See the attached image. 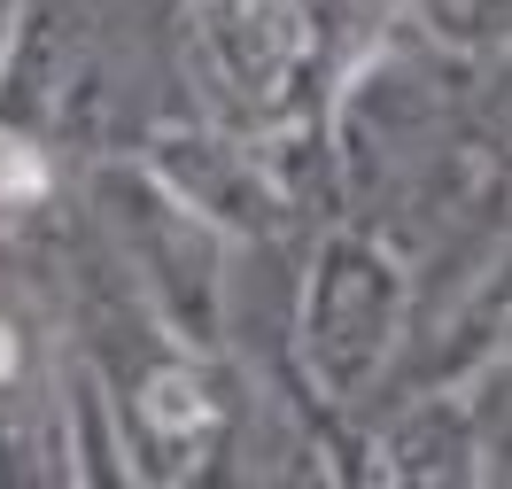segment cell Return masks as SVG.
I'll list each match as a JSON object with an SVG mask.
<instances>
[{
  "instance_id": "1",
  "label": "cell",
  "mask_w": 512,
  "mask_h": 489,
  "mask_svg": "<svg viewBox=\"0 0 512 489\" xmlns=\"http://www.w3.org/2000/svg\"><path fill=\"white\" fill-rule=\"evenodd\" d=\"M39 156L32 148H16V140H0V195H39Z\"/></svg>"
},
{
  "instance_id": "2",
  "label": "cell",
  "mask_w": 512,
  "mask_h": 489,
  "mask_svg": "<svg viewBox=\"0 0 512 489\" xmlns=\"http://www.w3.org/2000/svg\"><path fill=\"white\" fill-rule=\"evenodd\" d=\"M8 365H16V350H8V326H0V373H8Z\"/></svg>"
}]
</instances>
